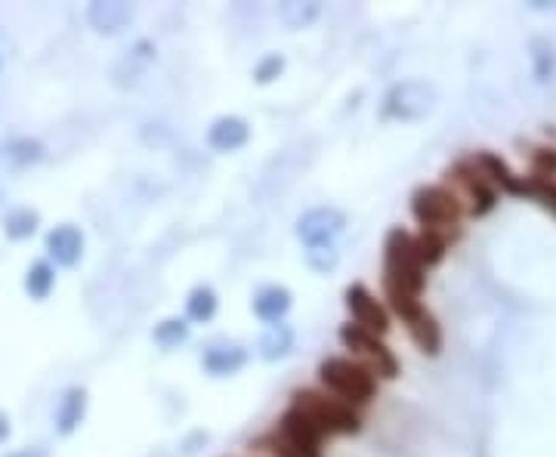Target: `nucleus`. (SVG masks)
<instances>
[{
  "label": "nucleus",
  "mask_w": 556,
  "mask_h": 457,
  "mask_svg": "<svg viewBox=\"0 0 556 457\" xmlns=\"http://www.w3.org/2000/svg\"><path fill=\"white\" fill-rule=\"evenodd\" d=\"M383 284L418 297L424 290V266L405 228H393L383 241Z\"/></svg>",
  "instance_id": "f257e3e1"
},
{
  "label": "nucleus",
  "mask_w": 556,
  "mask_h": 457,
  "mask_svg": "<svg viewBox=\"0 0 556 457\" xmlns=\"http://www.w3.org/2000/svg\"><path fill=\"white\" fill-rule=\"evenodd\" d=\"M318 377L347 405H365L377 392L374 371L365 365H356L349 359H325L322 368H318Z\"/></svg>",
  "instance_id": "f03ea898"
},
{
  "label": "nucleus",
  "mask_w": 556,
  "mask_h": 457,
  "mask_svg": "<svg viewBox=\"0 0 556 457\" xmlns=\"http://www.w3.org/2000/svg\"><path fill=\"white\" fill-rule=\"evenodd\" d=\"M294 408H300L306 417L318 423L322 433H343V436H353L362 430L359 414L353 411V405L341 402V399H328V396H318V392H297L294 396Z\"/></svg>",
  "instance_id": "7ed1b4c3"
},
{
  "label": "nucleus",
  "mask_w": 556,
  "mask_h": 457,
  "mask_svg": "<svg viewBox=\"0 0 556 457\" xmlns=\"http://www.w3.org/2000/svg\"><path fill=\"white\" fill-rule=\"evenodd\" d=\"M436 105V87L427 81H402L383 97V118L420 120Z\"/></svg>",
  "instance_id": "20e7f679"
},
{
  "label": "nucleus",
  "mask_w": 556,
  "mask_h": 457,
  "mask_svg": "<svg viewBox=\"0 0 556 457\" xmlns=\"http://www.w3.org/2000/svg\"><path fill=\"white\" fill-rule=\"evenodd\" d=\"M411 213L427 232H436L442 226H455L461 217V205L451 192H445L442 186H427L418 189L411 198Z\"/></svg>",
  "instance_id": "39448f33"
},
{
  "label": "nucleus",
  "mask_w": 556,
  "mask_h": 457,
  "mask_svg": "<svg viewBox=\"0 0 556 457\" xmlns=\"http://www.w3.org/2000/svg\"><path fill=\"white\" fill-rule=\"evenodd\" d=\"M341 340H343V346H349V349H356L359 355H365V359L371 361V368H374L380 377H387V380L399 377V361H395V355L389 352V349L383 346L374 334L362 331L359 325H343Z\"/></svg>",
  "instance_id": "423d86ee"
},
{
  "label": "nucleus",
  "mask_w": 556,
  "mask_h": 457,
  "mask_svg": "<svg viewBox=\"0 0 556 457\" xmlns=\"http://www.w3.org/2000/svg\"><path fill=\"white\" fill-rule=\"evenodd\" d=\"M343 226H347V217L337 207H316L297 220V238L306 241L309 247L331 244L343 232Z\"/></svg>",
  "instance_id": "0eeeda50"
},
{
  "label": "nucleus",
  "mask_w": 556,
  "mask_h": 457,
  "mask_svg": "<svg viewBox=\"0 0 556 457\" xmlns=\"http://www.w3.org/2000/svg\"><path fill=\"white\" fill-rule=\"evenodd\" d=\"M347 306H349V313H353L356 325H359L362 331L374 334V337H380V334L389 331L387 309H383L380 303L371 297V290L365 288V284H353V288L347 290Z\"/></svg>",
  "instance_id": "6e6552de"
},
{
  "label": "nucleus",
  "mask_w": 556,
  "mask_h": 457,
  "mask_svg": "<svg viewBox=\"0 0 556 457\" xmlns=\"http://www.w3.org/2000/svg\"><path fill=\"white\" fill-rule=\"evenodd\" d=\"M278 436L285 442H291V445H300V448H316L322 445V430H318V423L312 421V417H306L300 408H291L285 417H281L278 423Z\"/></svg>",
  "instance_id": "1a4fd4ad"
},
{
  "label": "nucleus",
  "mask_w": 556,
  "mask_h": 457,
  "mask_svg": "<svg viewBox=\"0 0 556 457\" xmlns=\"http://www.w3.org/2000/svg\"><path fill=\"white\" fill-rule=\"evenodd\" d=\"M251 136V127L239 114H226V118H216L208 130V143L214 151H239L241 145Z\"/></svg>",
  "instance_id": "9d476101"
},
{
  "label": "nucleus",
  "mask_w": 556,
  "mask_h": 457,
  "mask_svg": "<svg viewBox=\"0 0 556 457\" xmlns=\"http://www.w3.org/2000/svg\"><path fill=\"white\" fill-rule=\"evenodd\" d=\"M87 19L99 35H118L130 25L133 10L130 4H121V0H96L87 10Z\"/></svg>",
  "instance_id": "9b49d317"
},
{
  "label": "nucleus",
  "mask_w": 556,
  "mask_h": 457,
  "mask_svg": "<svg viewBox=\"0 0 556 457\" xmlns=\"http://www.w3.org/2000/svg\"><path fill=\"white\" fill-rule=\"evenodd\" d=\"M47 253L56 259L59 266H74L84 253V235L74 226H56L50 228L47 235Z\"/></svg>",
  "instance_id": "f8f14e48"
},
{
  "label": "nucleus",
  "mask_w": 556,
  "mask_h": 457,
  "mask_svg": "<svg viewBox=\"0 0 556 457\" xmlns=\"http://www.w3.org/2000/svg\"><path fill=\"white\" fill-rule=\"evenodd\" d=\"M291 290L287 288H278V284H270V288H263L257 297H254V313L260 315L263 321H270V325H276L287 315V309H291Z\"/></svg>",
  "instance_id": "ddd939ff"
},
{
  "label": "nucleus",
  "mask_w": 556,
  "mask_h": 457,
  "mask_svg": "<svg viewBox=\"0 0 556 457\" xmlns=\"http://www.w3.org/2000/svg\"><path fill=\"white\" fill-rule=\"evenodd\" d=\"M247 365V352L241 346H214L204 352V368H208L214 377H229V374H239Z\"/></svg>",
  "instance_id": "4468645a"
},
{
  "label": "nucleus",
  "mask_w": 556,
  "mask_h": 457,
  "mask_svg": "<svg viewBox=\"0 0 556 457\" xmlns=\"http://www.w3.org/2000/svg\"><path fill=\"white\" fill-rule=\"evenodd\" d=\"M84 411H87V392L81 390V386H72V390L62 396L59 408H56V430H59L62 436L74 433L78 423L84 421Z\"/></svg>",
  "instance_id": "2eb2a0df"
},
{
  "label": "nucleus",
  "mask_w": 556,
  "mask_h": 457,
  "mask_svg": "<svg viewBox=\"0 0 556 457\" xmlns=\"http://www.w3.org/2000/svg\"><path fill=\"white\" fill-rule=\"evenodd\" d=\"M291 349H294V331H291V325H285V321H276V325H270L263 334H260V355H263L266 361L285 359Z\"/></svg>",
  "instance_id": "dca6fc26"
},
{
  "label": "nucleus",
  "mask_w": 556,
  "mask_h": 457,
  "mask_svg": "<svg viewBox=\"0 0 556 457\" xmlns=\"http://www.w3.org/2000/svg\"><path fill=\"white\" fill-rule=\"evenodd\" d=\"M408 331H411V340L418 343L420 352L427 355H439V349H442V331H439L436 319H433L430 313H420L418 319L408 321Z\"/></svg>",
  "instance_id": "f3484780"
},
{
  "label": "nucleus",
  "mask_w": 556,
  "mask_h": 457,
  "mask_svg": "<svg viewBox=\"0 0 556 457\" xmlns=\"http://www.w3.org/2000/svg\"><path fill=\"white\" fill-rule=\"evenodd\" d=\"M476 164L485 170V174L491 176V180L497 182V186L504 189V192H529L526 182L516 180V176L510 174V167L501 161V158H495V155H489V151H485V155H479V158H476Z\"/></svg>",
  "instance_id": "a211bd4d"
},
{
  "label": "nucleus",
  "mask_w": 556,
  "mask_h": 457,
  "mask_svg": "<svg viewBox=\"0 0 556 457\" xmlns=\"http://www.w3.org/2000/svg\"><path fill=\"white\" fill-rule=\"evenodd\" d=\"M185 313H189L192 321H210L216 315V294L214 288H208V284H201V288H195L189 294V300H185Z\"/></svg>",
  "instance_id": "6ab92c4d"
},
{
  "label": "nucleus",
  "mask_w": 556,
  "mask_h": 457,
  "mask_svg": "<svg viewBox=\"0 0 556 457\" xmlns=\"http://www.w3.org/2000/svg\"><path fill=\"white\" fill-rule=\"evenodd\" d=\"M56 284V272L50 263H35L25 275V290L31 294V300H47L50 290Z\"/></svg>",
  "instance_id": "aec40b11"
},
{
  "label": "nucleus",
  "mask_w": 556,
  "mask_h": 457,
  "mask_svg": "<svg viewBox=\"0 0 556 457\" xmlns=\"http://www.w3.org/2000/svg\"><path fill=\"white\" fill-rule=\"evenodd\" d=\"M318 12H322L318 4H297V0L278 6V19L287 25V28H306L309 22H316Z\"/></svg>",
  "instance_id": "412c9836"
},
{
  "label": "nucleus",
  "mask_w": 556,
  "mask_h": 457,
  "mask_svg": "<svg viewBox=\"0 0 556 457\" xmlns=\"http://www.w3.org/2000/svg\"><path fill=\"white\" fill-rule=\"evenodd\" d=\"M37 223H41V217H37L35 211H28V207H16V211L6 213L4 220V228L10 238H28V235H35Z\"/></svg>",
  "instance_id": "4be33fe9"
},
{
  "label": "nucleus",
  "mask_w": 556,
  "mask_h": 457,
  "mask_svg": "<svg viewBox=\"0 0 556 457\" xmlns=\"http://www.w3.org/2000/svg\"><path fill=\"white\" fill-rule=\"evenodd\" d=\"M414 251H418L420 266H436L445 257V238L436 232H424L420 238H414Z\"/></svg>",
  "instance_id": "5701e85b"
},
{
  "label": "nucleus",
  "mask_w": 556,
  "mask_h": 457,
  "mask_svg": "<svg viewBox=\"0 0 556 457\" xmlns=\"http://www.w3.org/2000/svg\"><path fill=\"white\" fill-rule=\"evenodd\" d=\"M155 343L158 346H164V349H174V346H180V343L189 340V325H185L183 319H168V321H161V325L155 328Z\"/></svg>",
  "instance_id": "b1692460"
},
{
  "label": "nucleus",
  "mask_w": 556,
  "mask_h": 457,
  "mask_svg": "<svg viewBox=\"0 0 556 457\" xmlns=\"http://www.w3.org/2000/svg\"><path fill=\"white\" fill-rule=\"evenodd\" d=\"M387 297H389V306H393L395 315H402L405 321L418 319L420 313H424V306H420V300L414 294H408V290H399V288H387Z\"/></svg>",
  "instance_id": "393cba45"
},
{
  "label": "nucleus",
  "mask_w": 556,
  "mask_h": 457,
  "mask_svg": "<svg viewBox=\"0 0 556 457\" xmlns=\"http://www.w3.org/2000/svg\"><path fill=\"white\" fill-rule=\"evenodd\" d=\"M6 155L16 164H37L43 158V145L37 143V139H12V143L6 145Z\"/></svg>",
  "instance_id": "a878e982"
},
{
  "label": "nucleus",
  "mask_w": 556,
  "mask_h": 457,
  "mask_svg": "<svg viewBox=\"0 0 556 457\" xmlns=\"http://www.w3.org/2000/svg\"><path fill=\"white\" fill-rule=\"evenodd\" d=\"M306 263L312 266L316 272H331L337 263H341V253L334 251V244H318L306 251Z\"/></svg>",
  "instance_id": "bb28decb"
},
{
  "label": "nucleus",
  "mask_w": 556,
  "mask_h": 457,
  "mask_svg": "<svg viewBox=\"0 0 556 457\" xmlns=\"http://www.w3.org/2000/svg\"><path fill=\"white\" fill-rule=\"evenodd\" d=\"M281 68H285V59H281L278 53H272V56H266V59L257 62L254 78H257V84H270V81H276L281 74Z\"/></svg>",
  "instance_id": "cd10ccee"
},
{
  "label": "nucleus",
  "mask_w": 556,
  "mask_h": 457,
  "mask_svg": "<svg viewBox=\"0 0 556 457\" xmlns=\"http://www.w3.org/2000/svg\"><path fill=\"white\" fill-rule=\"evenodd\" d=\"M272 454L276 457H322L316 452V448H300V445H291V442H285L281 436L272 439Z\"/></svg>",
  "instance_id": "c85d7f7f"
},
{
  "label": "nucleus",
  "mask_w": 556,
  "mask_h": 457,
  "mask_svg": "<svg viewBox=\"0 0 556 457\" xmlns=\"http://www.w3.org/2000/svg\"><path fill=\"white\" fill-rule=\"evenodd\" d=\"M535 167L541 170V174H556V151L551 149V151H538V155H535Z\"/></svg>",
  "instance_id": "c756f323"
},
{
  "label": "nucleus",
  "mask_w": 556,
  "mask_h": 457,
  "mask_svg": "<svg viewBox=\"0 0 556 457\" xmlns=\"http://www.w3.org/2000/svg\"><path fill=\"white\" fill-rule=\"evenodd\" d=\"M6 436H10V421H6V414L0 411V442H4Z\"/></svg>",
  "instance_id": "7c9ffc66"
},
{
  "label": "nucleus",
  "mask_w": 556,
  "mask_h": 457,
  "mask_svg": "<svg viewBox=\"0 0 556 457\" xmlns=\"http://www.w3.org/2000/svg\"><path fill=\"white\" fill-rule=\"evenodd\" d=\"M6 457H43L41 452H12V454H6Z\"/></svg>",
  "instance_id": "2f4dec72"
},
{
  "label": "nucleus",
  "mask_w": 556,
  "mask_h": 457,
  "mask_svg": "<svg viewBox=\"0 0 556 457\" xmlns=\"http://www.w3.org/2000/svg\"><path fill=\"white\" fill-rule=\"evenodd\" d=\"M0 68H4V62H0Z\"/></svg>",
  "instance_id": "473e14b6"
}]
</instances>
